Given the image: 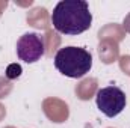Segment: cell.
<instances>
[{"label": "cell", "mask_w": 130, "mask_h": 128, "mask_svg": "<svg viewBox=\"0 0 130 128\" xmlns=\"http://www.w3.org/2000/svg\"><path fill=\"white\" fill-rule=\"evenodd\" d=\"M52 24L59 33L80 35L92 24V14L85 0H62L52 12Z\"/></svg>", "instance_id": "6da1fadb"}, {"label": "cell", "mask_w": 130, "mask_h": 128, "mask_svg": "<svg viewBox=\"0 0 130 128\" xmlns=\"http://www.w3.org/2000/svg\"><path fill=\"white\" fill-rule=\"evenodd\" d=\"M55 66L61 74L70 78H80L91 71L92 56L82 47H62L55 54Z\"/></svg>", "instance_id": "7a4b0ae2"}, {"label": "cell", "mask_w": 130, "mask_h": 128, "mask_svg": "<svg viewBox=\"0 0 130 128\" xmlns=\"http://www.w3.org/2000/svg\"><path fill=\"white\" fill-rule=\"evenodd\" d=\"M95 102H97L98 110L103 115H106L107 118H115L126 109L127 96L120 88L107 86L97 91Z\"/></svg>", "instance_id": "3957f363"}, {"label": "cell", "mask_w": 130, "mask_h": 128, "mask_svg": "<svg viewBox=\"0 0 130 128\" xmlns=\"http://www.w3.org/2000/svg\"><path fill=\"white\" fill-rule=\"evenodd\" d=\"M45 53V42L42 35L38 33H24L17 41V56L26 63L38 62Z\"/></svg>", "instance_id": "277c9868"}]
</instances>
